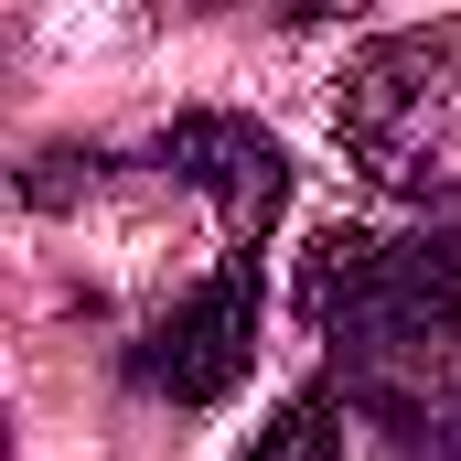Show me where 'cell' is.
I'll return each mask as SVG.
<instances>
[{"mask_svg":"<svg viewBox=\"0 0 461 461\" xmlns=\"http://www.w3.org/2000/svg\"><path fill=\"white\" fill-rule=\"evenodd\" d=\"M301 322L333 344V375H375V386L429 375L461 344V226H333L301 268Z\"/></svg>","mask_w":461,"mask_h":461,"instance_id":"1","label":"cell"},{"mask_svg":"<svg viewBox=\"0 0 461 461\" xmlns=\"http://www.w3.org/2000/svg\"><path fill=\"white\" fill-rule=\"evenodd\" d=\"M258 322H268V268L258 247H226L204 290H183L140 344H129V386L172 397V408H215L258 375Z\"/></svg>","mask_w":461,"mask_h":461,"instance_id":"2","label":"cell"},{"mask_svg":"<svg viewBox=\"0 0 461 461\" xmlns=\"http://www.w3.org/2000/svg\"><path fill=\"white\" fill-rule=\"evenodd\" d=\"M150 161H161L172 183H194V194L226 215L236 247H258V236L279 226V204H290V150H279L258 118H236V108H194V118H172V129L150 140Z\"/></svg>","mask_w":461,"mask_h":461,"instance_id":"3","label":"cell"},{"mask_svg":"<svg viewBox=\"0 0 461 461\" xmlns=\"http://www.w3.org/2000/svg\"><path fill=\"white\" fill-rule=\"evenodd\" d=\"M247 461H375V451H365V419H354V386L322 375V386L279 397L268 429L247 440Z\"/></svg>","mask_w":461,"mask_h":461,"instance_id":"4","label":"cell"}]
</instances>
